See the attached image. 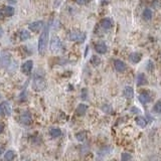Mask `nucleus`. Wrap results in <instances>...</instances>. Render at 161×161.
Wrapping results in <instances>:
<instances>
[{"mask_svg":"<svg viewBox=\"0 0 161 161\" xmlns=\"http://www.w3.org/2000/svg\"><path fill=\"white\" fill-rule=\"evenodd\" d=\"M3 152H4V146L2 144H0V155L2 154Z\"/></svg>","mask_w":161,"mask_h":161,"instance_id":"nucleus-36","label":"nucleus"},{"mask_svg":"<svg viewBox=\"0 0 161 161\" xmlns=\"http://www.w3.org/2000/svg\"><path fill=\"white\" fill-rule=\"evenodd\" d=\"M4 131V124L3 123H0V134Z\"/></svg>","mask_w":161,"mask_h":161,"instance_id":"nucleus-35","label":"nucleus"},{"mask_svg":"<svg viewBox=\"0 0 161 161\" xmlns=\"http://www.w3.org/2000/svg\"><path fill=\"white\" fill-rule=\"evenodd\" d=\"M76 140L80 141V142H84V141L86 140V138H87V134H86V132H78V133H76Z\"/></svg>","mask_w":161,"mask_h":161,"instance_id":"nucleus-23","label":"nucleus"},{"mask_svg":"<svg viewBox=\"0 0 161 161\" xmlns=\"http://www.w3.org/2000/svg\"><path fill=\"white\" fill-rule=\"evenodd\" d=\"M114 66H115V70L118 72H123L126 70V64L124 62H122L121 60H116L114 62Z\"/></svg>","mask_w":161,"mask_h":161,"instance_id":"nucleus-9","label":"nucleus"},{"mask_svg":"<svg viewBox=\"0 0 161 161\" xmlns=\"http://www.w3.org/2000/svg\"><path fill=\"white\" fill-rule=\"evenodd\" d=\"M114 25V22L113 20H112V18H109V17H107V18H104L103 20L101 21V26L102 28L104 29H110L112 28Z\"/></svg>","mask_w":161,"mask_h":161,"instance_id":"nucleus-11","label":"nucleus"},{"mask_svg":"<svg viewBox=\"0 0 161 161\" xmlns=\"http://www.w3.org/2000/svg\"><path fill=\"white\" fill-rule=\"evenodd\" d=\"M50 134L52 138H58V137L62 136V130L58 129V128H52V130L50 131Z\"/></svg>","mask_w":161,"mask_h":161,"instance_id":"nucleus-21","label":"nucleus"},{"mask_svg":"<svg viewBox=\"0 0 161 161\" xmlns=\"http://www.w3.org/2000/svg\"><path fill=\"white\" fill-rule=\"evenodd\" d=\"M135 122H136L137 126H139L140 128H145L147 125V120L145 119L143 116H138V117L135 119Z\"/></svg>","mask_w":161,"mask_h":161,"instance_id":"nucleus-17","label":"nucleus"},{"mask_svg":"<svg viewBox=\"0 0 161 161\" xmlns=\"http://www.w3.org/2000/svg\"><path fill=\"white\" fill-rule=\"evenodd\" d=\"M50 48L52 50V52L54 54H58L62 50V44L60 42V39L58 38V36H52V39H50Z\"/></svg>","mask_w":161,"mask_h":161,"instance_id":"nucleus-3","label":"nucleus"},{"mask_svg":"<svg viewBox=\"0 0 161 161\" xmlns=\"http://www.w3.org/2000/svg\"><path fill=\"white\" fill-rule=\"evenodd\" d=\"M3 32H4V31H3V28L2 27H0V37L3 35Z\"/></svg>","mask_w":161,"mask_h":161,"instance_id":"nucleus-38","label":"nucleus"},{"mask_svg":"<svg viewBox=\"0 0 161 161\" xmlns=\"http://www.w3.org/2000/svg\"><path fill=\"white\" fill-rule=\"evenodd\" d=\"M102 2H103V4H107L110 2V0H102Z\"/></svg>","mask_w":161,"mask_h":161,"instance_id":"nucleus-39","label":"nucleus"},{"mask_svg":"<svg viewBox=\"0 0 161 161\" xmlns=\"http://www.w3.org/2000/svg\"><path fill=\"white\" fill-rule=\"evenodd\" d=\"M7 1H8L9 4H15L17 2V0H7Z\"/></svg>","mask_w":161,"mask_h":161,"instance_id":"nucleus-37","label":"nucleus"},{"mask_svg":"<svg viewBox=\"0 0 161 161\" xmlns=\"http://www.w3.org/2000/svg\"><path fill=\"white\" fill-rule=\"evenodd\" d=\"M102 110H103V112H105V113L109 114L112 112V107L110 105H104L103 107H102Z\"/></svg>","mask_w":161,"mask_h":161,"instance_id":"nucleus-29","label":"nucleus"},{"mask_svg":"<svg viewBox=\"0 0 161 161\" xmlns=\"http://www.w3.org/2000/svg\"><path fill=\"white\" fill-rule=\"evenodd\" d=\"M32 89L36 92H42L46 89V80L42 76H35L32 80Z\"/></svg>","mask_w":161,"mask_h":161,"instance_id":"nucleus-2","label":"nucleus"},{"mask_svg":"<svg viewBox=\"0 0 161 161\" xmlns=\"http://www.w3.org/2000/svg\"><path fill=\"white\" fill-rule=\"evenodd\" d=\"M91 64H93L94 66H98L100 64H101V58L98 56H93L91 58Z\"/></svg>","mask_w":161,"mask_h":161,"instance_id":"nucleus-24","label":"nucleus"},{"mask_svg":"<svg viewBox=\"0 0 161 161\" xmlns=\"http://www.w3.org/2000/svg\"><path fill=\"white\" fill-rule=\"evenodd\" d=\"M146 68H147V70H149V72H152L153 68H154V64H153L152 60H148V62H147Z\"/></svg>","mask_w":161,"mask_h":161,"instance_id":"nucleus-28","label":"nucleus"},{"mask_svg":"<svg viewBox=\"0 0 161 161\" xmlns=\"http://www.w3.org/2000/svg\"><path fill=\"white\" fill-rule=\"evenodd\" d=\"M142 58V54H139V52H132V54L129 56V60H130L131 62L133 64H138L139 62Z\"/></svg>","mask_w":161,"mask_h":161,"instance_id":"nucleus-13","label":"nucleus"},{"mask_svg":"<svg viewBox=\"0 0 161 161\" xmlns=\"http://www.w3.org/2000/svg\"><path fill=\"white\" fill-rule=\"evenodd\" d=\"M28 28L30 29L32 32H38L40 29L44 28V22H42V20H37V21H34V22L30 23V24L28 25Z\"/></svg>","mask_w":161,"mask_h":161,"instance_id":"nucleus-7","label":"nucleus"},{"mask_svg":"<svg viewBox=\"0 0 161 161\" xmlns=\"http://www.w3.org/2000/svg\"><path fill=\"white\" fill-rule=\"evenodd\" d=\"M87 38V35L86 33L80 32V31L78 30H74L70 31L68 33V39L70 42H84Z\"/></svg>","mask_w":161,"mask_h":161,"instance_id":"nucleus-4","label":"nucleus"},{"mask_svg":"<svg viewBox=\"0 0 161 161\" xmlns=\"http://www.w3.org/2000/svg\"><path fill=\"white\" fill-rule=\"evenodd\" d=\"M142 16L145 20H150V19L152 18V11H151V9H149V8L144 9V11H143V13H142Z\"/></svg>","mask_w":161,"mask_h":161,"instance_id":"nucleus-22","label":"nucleus"},{"mask_svg":"<svg viewBox=\"0 0 161 161\" xmlns=\"http://www.w3.org/2000/svg\"><path fill=\"white\" fill-rule=\"evenodd\" d=\"M2 11V15L6 17H10L14 14V8L12 6H5L3 7V9H1Z\"/></svg>","mask_w":161,"mask_h":161,"instance_id":"nucleus-15","label":"nucleus"},{"mask_svg":"<svg viewBox=\"0 0 161 161\" xmlns=\"http://www.w3.org/2000/svg\"><path fill=\"white\" fill-rule=\"evenodd\" d=\"M33 68V62L32 60H26L24 64L21 66V72L24 74H29Z\"/></svg>","mask_w":161,"mask_h":161,"instance_id":"nucleus-8","label":"nucleus"},{"mask_svg":"<svg viewBox=\"0 0 161 161\" xmlns=\"http://www.w3.org/2000/svg\"><path fill=\"white\" fill-rule=\"evenodd\" d=\"M160 56H161V54H160Z\"/></svg>","mask_w":161,"mask_h":161,"instance_id":"nucleus-40","label":"nucleus"},{"mask_svg":"<svg viewBox=\"0 0 161 161\" xmlns=\"http://www.w3.org/2000/svg\"><path fill=\"white\" fill-rule=\"evenodd\" d=\"M138 100H139V102H140L141 104L145 105V104H147V103H149V102H150L151 98H150V95H149V94L141 93L140 95L138 96Z\"/></svg>","mask_w":161,"mask_h":161,"instance_id":"nucleus-14","label":"nucleus"},{"mask_svg":"<svg viewBox=\"0 0 161 161\" xmlns=\"http://www.w3.org/2000/svg\"><path fill=\"white\" fill-rule=\"evenodd\" d=\"M82 98H83V100H86V98H87V90L86 89L82 91Z\"/></svg>","mask_w":161,"mask_h":161,"instance_id":"nucleus-34","label":"nucleus"},{"mask_svg":"<svg viewBox=\"0 0 161 161\" xmlns=\"http://www.w3.org/2000/svg\"><path fill=\"white\" fill-rule=\"evenodd\" d=\"M121 161H132V155L127 152L122 153V155H121Z\"/></svg>","mask_w":161,"mask_h":161,"instance_id":"nucleus-27","label":"nucleus"},{"mask_svg":"<svg viewBox=\"0 0 161 161\" xmlns=\"http://www.w3.org/2000/svg\"><path fill=\"white\" fill-rule=\"evenodd\" d=\"M88 110V106L86 104H78V107H76V113L78 116H84L86 114Z\"/></svg>","mask_w":161,"mask_h":161,"instance_id":"nucleus-12","label":"nucleus"},{"mask_svg":"<svg viewBox=\"0 0 161 161\" xmlns=\"http://www.w3.org/2000/svg\"><path fill=\"white\" fill-rule=\"evenodd\" d=\"M19 121H20L21 124L25 125V126H27V125H30L31 123H32V116H31L30 112H28V111L23 112V113L20 115Z\"/></svg>","mask_w":161,"mask_h":161,"instance_id":"nucleus-6","label":"nucleus"},{"mask_svg":"<svg viewBox=\"0 0 161 161\" xmlns=\"http://www.w3.org/2000/svg\"><path fill=\"white\" fill-rule=\"evenodd\" d=\"M95 50L98 52V54H106V52H107L108 48H107V46H106L105 42H99V44H96V46H95Z\"/></svg>","mask_w":161,"mask_h":161,"instance_id":"nucleus-10","label":"nucleus"},{"mask_svg":"<svg viewBox=\"0 0 161 161\" xmlns=\"http://www.w3.org/2000/svg\"><path fill=\"white\" fill-rule=\"evenodd\" d=\"M130 111L132 112V113H135V114L140 113V110H139L137 107H132V108H131V109H130Z\"/></svg>","mask_w":161,"mask_h":161,"instance_id":"nucleus-33","label":"nucleus"},{"mask_svg":"<svg viewBox=\"0 0 161 161\" xmlns=\"http://www.w3.org/2000/svg\"><path fill=\"white\" fill-rule=\"evenodd\" d=\"M152 6L154 7V8H158V7H160V3H159L158 0H153V1H152Z\"/></svg>","mask_w":161,"mask_h":161,"instance_id":"nucleus-31","label":"nucleus"},{"mask_svg":"<svg viewBox=\"0 0 161 161\" xmlns=\"http://www.w3.org/2000/svg\"><path fill=\"white\" fill-rule=\"evenodd\" d=\"M136 83H137V86H138V87H141V86L146 85V84L148 83V82H147L146 76H145L144 74H139L138 76H137Z\"/></svg>","mask_w":161,"mask_h":161,"instance_id":"nucleus-16","label":"nucleus"},{"mask_svg":"<svg viewBox=\"0 0 161 161\" xmlns=\"http://www.w3.org/2000/svg\"><path fill=\"white\" fill-rule=\"evenodd\" d=\"M123 93H124V96L127 99H132L134 97V90H133L132 87H129V86L125 88Z\"/></svg>","mask_w":161,"mask_h":161,"instance_id":"nucleus-18","label":"nucleus"},{"mask_svg":"<svg viewBox=\"0 0 161 161\" xmlns=\"http://www.w3.org/2000/svg\"><path fill=\"white\" fill-rule=\"evenodd\" d=\"M3 107H4V111H5V115L6 116H10L11 115V107L7 102H4L2 103Z\"/></svg>","mask_w":161,"mask_h":161,"instance_id":"nucleus-26","label":"nucleus"},{"mask_svg":"<svg viewBox=\"0 0 161 161\" xmlns=\"http://www.w3.org/2000/svg\"><path fill=\"white\" fill-rule=\"evenodd\" d=\"M15 158V153L13 150H8L4 154V160L5 161H12Z\"/></svg>","mask_w":161,"mask_h":161,"instance_id":"nucleus-20","label":"nucleus"},{"mask_svg":"<svg viewBox=\"0 0 161 161\" xmlns=\"http://www.w3.org/2000/svg\"><path fill=\"white\" fill-rule=\"evenodd\" d=\"M152 110H153V112H154V113L161 114V101L156 102V103L154 104V106H153Z\"/></svg>","mask_w":161,"mask_h":161,"instance_id":"nucleus-25","label":"nucleus"},{"mask_svg":"<svg viewBox=\"0 0 161 161\" xmlns=\"http://www.w3.org/2000/svg\"><path fill=\"white\" fill-rule=\"evenodd\" d=\"M48 34H50V23L44 26L42 32L40 33V36L38 38V54H44L46 50L48 44Z\"/></svg>","mask_w":161,"mask_h":161,"instance_id":"nucleus-1","label":"nucleus"},{"mask_svg":"<svg viewBox=\"0 0 161 161\" xmlns=\"http://www.w3.org/2000/svg\"><path fill=\"white\" fill-rule=\"evenodd\" d=\"M90 2V0H76V3L78 5H86Z\"/></svg>","mask_w":161,"mask_h":161,"instance_id":"nucleus-30","label":"nucleus"},{"mask_svg":"<svg viewBox=\"0 0 161 161\" xmlns=\"http://www.w3.org/2000/svg\"><path fill=\"white\" fill-rule=\"evenodd\" d=\"M4 115H5L4 107H3L2 104H0V117H1V116H4Z\"/></svg>","mask_w":161,"mask_h":161,"instance_id":"nucleus-32","label":"nucleus"},{"mask_svg":"<svg viewBox=\"0 0 161 161\" xmlns=\"http://www.w3.org/2000/svg\"><path fill=\"white\" fill-rule=\"evenodd\" d=\"M11 64V56L7 52H2L0 54V68H8Z\"/></svg>","mask_w":161,"mask_h":161,"instance_id":"nucleus-5","label":"nucleus"},{"mask_svg":"<svg viewBox=\"0 0 161 161\" xmlns=\"http://www.w3.org/2000/svg\"><path fill=\"white\" fill-rule=\"evenodd\" d=\"M19 38H20V40H22V42H25V40L30 38V32H29L28 30H26V29H22V30L19 32Z\"/></svg>","mask_w":161,"mask_h":161,"instance_id":"nucleus-19","label":"nucleus"}]
</instances>
